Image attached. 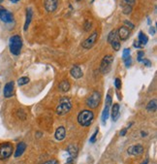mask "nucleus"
Segmentation results:
<instances>
[{
	"label": "nucleus",
	"instance_id": "obj_25",
	"mask_svg": "<svg viewBox=\"0 0 157 164\" xmlns=\"http://www.w3.org/2000/svg\"><path fill=\"white\" fill-rule=\"evenodd\" d=\"M29 81L30 80H29L28 77H22L18 80V86H24V84H28Z\"/></svg>",
	"mask_w": 157,
	"mask_h": 164
},
{
	"label": "nucleus",
	"instance_id": "obj_13",
	"mask_svg": "<svg viewBox=\"0 0 157 164\" xmlns=\"http://www.w3.org/2000/svg\"><path fill=\"white\" fill-rule=\"evenodd\" d=\"M58 1L59 0H45V3H44L45 9L49 13L55 11L58 6Z\"/></svg>",
	"mask_w": 157,
	"mask_h": 164
},
{
	"label": "nucleus",
	"instance_id": "obj_2",
	"mask_svg": "<svg viewBox=\"0 0 157 164\" xmlns=\"http://www.w3.org/2000/svg\"><path fill=\"white\" fill-rule=\"evenodd\" d=\"M9 48H10V51L14 55H18L21 54V51L22 48V40L21 36L18 35L12 36L9 40Z\"/></svg>",
	"mask_w": 157,
	"mask_h": 164
},
{
	"label": "nucleus",
	"instance_id": "obj_10",
	"mask_svg": "<svg viewBox=\"0 0 157 164\" xmlns=\"http://www.w3.org/2000/svg\"><path fill=\"white\" fill-rule=\"evenodd\" d=\"M0 19L4 23H12L14 21V17L10 11L0 6Z\"/></svg>",
	"mask_w": 157,
	"mask_h": 164
},
{
	"label": "nucleus",
	"instance_id": "obj_24",
	"mask_svg": "<svg viewBox=\"0 0 157 164\" xmlns=\"http://www.w3.org/2000/svg\"><path fill=\"white\" fill-rule=\"evenodd\" d=\"M156 108H157V100L156 99L149 101L147 106V111H149V112H154V111H156Z\"/></svg>",
	"mask_w": 157,
	"mask_h": 164
},
{
	"label": "nucleus",
	"instance_id": "obj_27",
	"mask_svg": "<svg viewBox=\"0 0 157 164\" xmlns=\"http://www.w3.org/2000/svg\"><path fill=\"white\" fill-rule=\"evenodd\" d=\"M115 88L117 89H120L121 88V80L119 78H116L115 80Z\"/></svg>",
	"mask_w": 157,
	"mask_h": 164
},
{
	"label": "nucleus",
	"instance_id": "obj_30",
	"mask_svg": "<svg viewBox=\"0 0 157 164\" xmlns=\"http://www.w3.org/2000/svg\"><path fill=\"white\" fill-rule=\"evenodd\" d=\"M43 164H59V163H58V161L55 160V159H50V160H48V161L44 162Z\"/></svg>",
	"mask_w": 157,
	"mask_h": 164
},
{
	"label": "nucleus",
	"instance_id": "obj_40",
	"mask_svg": "<svg viewBox=\"0 0 157 164\" xmlns=\"http://www.w3.org/2000/svg\"><path fill=\"white\" fill-rule=\"evenodd\" d=\"M142 164H148V160H147H147H145V161H143Z\"/></svg>",
	"mask_w": 157,
	"mask_h": 164
},
{
	"label": "nucleus",
	"instance_id": "obj_35",
	"mask_svg": "<svg viewBox=\"0 0 157 164\" xmlns=\"http://www.w3.org/2000/svg\"><path fill=\"white\" fill-rule=\"evenodd\" d=\"M134 47H135V48H142V46L139 44V42L135 41V42H134Z\"/></svg>",
	"mask_w": 157,
	"mask_h": 164
},
{
	"label": "nucleus",
	"instance_id": "obj_36",
	"mask_svg": "<svg viewBox=\"0 0 157 164\" xmlns=\"http://www.w3.org/2000/svg\"><path fill=\"white\" fill-rule=\"evenodd\" d=\"M126 131H127L126 128L122 129V131H120V136H124V135H125V134H126Z\"/></svg>",
	"mask_w": 157,
	"mask_h": 164
},
{
	"label": "nucleus",
	"instance_id": "obj_9",
	"mask_svg": "<svg viewBox=\"0 0 157 164\" xmlns=\"http://www.w3.org/2000/svg\"><path fill=\"white\" fill-rule=\"evenodd\" d=\"M67 153L69 154V157L67 158L66 163L67 164H71L74 162V159L77 157L78 153V149L76 145H69L67 148Z\"/></svg>",
	"mask_w": 157,
	"mask_h": 164
},
{
	"label": "nucleus",
	"instance_id": "obj_12",
	"mask_svg": "<svg viewBox=\"0 0 157 164\" xmlns=\"http://www.w3.org/2000/svg\"><path fill=\"white\" fill-rule=\"evenodd\" d=\"M122 7H123V13L125 15H128L132 11V7L133 5L135 4L136 0H120Z\"/></svg>",
	"mask_w": 157,
	"mask_h": 164
},
{
	"label": "nucleus",
	"instance_id": "obj_3",
	"mask_svg": "<svg viewBox=\"0 0 157 164\" xmlns=\"http://www.w3.org/2000/svg\"><path fill=\"white\" fill-rule=\"evenodd\" d=\"M72 108L71 100L67 97H62L56 107V114L59 116L66 115Z\"/></svg>",
	"mask_w": 157,
	"mask_h": 164
},
{
	"label": "nucleus",
	"instance_id": "obj_29",
	"mask_svg": "<svg viewBox=\"0 0 157 164\" xmlns=\"http://www.w3.org/2000/svg\"><path fill=\"white\" fill-rule=\"evenodd\" d=\"M90 27H91V22L90 21H86V23H84V28H86V30L88 31Z\"/></svg>",
	"mask_w": 157,
	"mask_h": 164
},
{
	"label": "nucleus",
	"instance_id": "obj_15",
	"mask_svg": "<svg viewBox=\"0 0 157 164\" xmlns=\"http://www.w3.org/2000/svg\"><path fill=\"white\" fill-rule=\"evenodd\" d=\"M14 88H15V84L14 82H9L5 84L4 87V96L6 98H9L11 96H13L14 94Z\"/></svg>",
	"mask_w": 157,
	"mask_h": 164
},
{
	"label": "nucleus",
	"instance_id": "obj_7",
	"mask_svg": "<svg viewBox=\"0 0 157 164\" xmlns=\"http://www.w3.org/2000/svg\"><path fill=\"white\" fill-rule=\"evenodd\" d=\"M108 42L115 51H119L120 49V40L117 35V30H112L110 32L108 35Z\"/></svg>",
	"mask_w": 157,
	"mask_h": 164
},
{
	"label": "nucleus",
	"instance_id": "obj_4",
	"mask_svg": "<svg viewBox=\"0 0 157 164\" xmlns=\"http://www.w3.org/2000/svg\"><path fill=\"white\" fill-rule=\"evenodd\" d=\"M114 61V56L111 55H107L106 56L103 57L101 65H100V71L102 74H108L112 68V64Z\"/></svg>",
	"mask_w": 157,
	"mask_h": 164
},
{
	"label": "nucleus",
	"instance_id": "obj_17",
	"mask_svg": "<svg viewBox=\"0 0 157 164\" xmlns=\"http://www.w3.org/2000/svg\"><path fill=\"white\" fill-rule=\"evenodd\" d=\"M70 74L72 75V77L75 78V79H80V78H82L83 75L81 67L78 66V65H75V66L72 67V69H71V71H70Z\"/></svg>",
	"mask_w": 157,
	"mask_h": 164
},
{
	"label": "nucleus",
	"instance_id": "obj_11",
	"mask_svg": "<svg viewBox=\"0 0 157 164\" xmlns=\"http://www.w3.org/2000/svg\"><path fill=\"white\" fill-rule=\"evenodd\" d=\"M111 106H112V97H111L110 94H108L107 97H106V104H105V108H104V111L102 113V121L104 123L107 121L108 117H109Z\"/></svg>",
	"mask_w": 157,
	"mask_h": 164
},
{
	"label": "nucleus",
	"instance_id": "obj_23",
	"mask_svg": "<svg viewBox=\"0 0 157 164\" xmlns=\"http://www.w3.org/2000/svg\"><path fill=\"white\" fill-rule=\"evenodd\" d=\"M59 89L62 91V92H67V91H69L70 89V83L66 80L62 81L60 84H59Z\"/></svg>",
	"mask_w": 157,
	"mask_h": 164
},
{
	"label": "nucleus",
	"instance_id": "obj_33",
	"mask_svg": "<svg viewBox=\"0 0 157 164\" xmlns=\"http://www.w3.org/2000/svg\"><path fill=\"white\" fill-rule=\"evenodd\" d=\"M142 61H143V63H145V64L147 65V66H148V67L150 66V65H151V63H150V61H149V60H147V59H145V58H143V60H142Z\"/></svg>",
	"mask_w": 157,
	"mask_h": 164
},
{
	"label": "nucleus",
	"instance_id": "obj_8",
	"mask_svg": "<svg viewBox=\"0 0 157 164\" xmlns=\"http://www.w3.org/2000/svg\"><path fill=\"white\" fill-rule=\"evenodd\" d=\"M97 38H98V33L95 31V32H93L92 34H91L88 38H87L86 40H84L83 42V47L84 48V49H87V50H88V49H91L93 47V46L95 45V43H96V41H97Z\"/></svg>",
	"mask_w": 157,
	"mask_h": 164
},
{
	"label": "nucleus",
	"instance_id": "obj_39",
	"mask_svg": "<svg viewBox=\"0 0 157 164\" xmlns=\"http://www.w3.org/2000/svg\"><path fill=\"white\" fill-rule=\"evenodd\" d=\"M10 1L13 2V3H17V2L18 1V0H10Z\"/></svg>",
	"mask_w": 157,
	"mask_h": 164
},
{
	"label": "nucleus",
	"instance_id": "obj_14",
	"mask_svg": "<svg viewBox=\"0 0 157 164\" xmlns=\"http://www.w3.org/2000/svg\"><path fill=\"white\" fill-rule=\"evenodd\" d=\"M127 153L130 155H141L143 153V147L142 145H134L128 148Z\"/></svg>",
	"mask_w": 157,
	"mask_h": 164
},
{
	"label": "nucleus",
	"instance_id": "obj_34",
	"mask_svg": "<svg viewBox=\"0 0 157 164\" xmlns=\"http://www.w3.org/2000/svg\"><path fill=\"white\" fill-rule=\"evenodd\" d=\"M124 23H125L127 26H130L131 28H134V24H133V23H131L130 22H128V21H125V22H124Z\"/></svg>",
	"mask_w": 157,
	"mask_h": 164
},
{
	"label": "nucleus",
	"instance_id": "obj_22",
	"mask_svg": "<svg viewBox=\"0 0 157 164\" xmlns=\"http://www.w3.org/2000/svg\"><path fill=\"white\" fill-rule=\"evenodd\" d=\"M138 38H139L138 42H139V44H141L142 47H143V46H146L147 44V42H148V37L142 31L139 32V37Z\"/></svg>",
	"mask_w": 157,
	"mask_h": 164
},
{
	"label": "nucleus",
	"instance_id": "obj_28",
	"mask_svg": "<svg viewBox=\"0 0 157 164\" xmlns=\"http://www.w3.org/2000/svg\"><path fill=\"white\" fill-rule=\"evenodd\" d=\"M97 135H98V129H96V131H95V132L93 133V135H92V136H91V138H90L89 142H90V143H95Z\"/></svg>",
	"mask_w": 157,
	"mask_h": 164
},
{
	"label": "nucleus",
	"instance_id": "obj_31",
	"mask_svg": "<svg viewBox=\"0 0 157 164\" xmlns=\"http://www.w3.org/2000/svg\"><path fill=\"white\" fill-rule=\"evenodd\" d=\"M143 55H145V52H143V51H139V54H138V60L140 62L143 59Z\"/></svg>",
	"mask_w": 157,
	"mask_h": 164
},
{
	"label": "nucleus",
	"instance_id": "obj_16",
	"mask_svg": "<svg viewBox=\"0 0 157 164\" xmlns=\"http://www.w3.org/2000/svg\"><path fill=\"white\" fill-rule=\"evenodd\" d=\"M117 35H119V40H126V39L129 37L130 35V30L128 27H126V26H122V27H120L119 30H117Z\"/></svg>",
	"mask_w": 157,
	"mask_h": 164
},
{
	"label": "nucleus",
	"instance_id": "obj_5",
	"mask_svg": "<svg viewBox=\"0 0 157 164\" xmlns=\"http://www.w3.org/2000/svg\"><path fill=\"white\" fill-rule=\"evenodd\" d=\"M100 101H101V93L98 92V91H93V92H91V94L87 97V105L89 108L94 109L99 105Z\"/></svg>",
	"mask_w": 157,
	"mask_h": 164
},
{
	"label": "nucleus",
	"instance_id": "obj_41",
	"mask_svg": "<svg viewBox=\"0 0 157 164\" xmlns=\"http://www.w3.org/2000/svg\"><path fill=\"white\" fill-rule=\"evenodd\" d=\"M76 1H80V0H76Z\"/></svg>",
	"mask_w": 157,
	"mask_h": 164
},
{
	"label": "nucleus",
	"instance_id": "obj_21",
	"mask_svg": "<svg viewBox=\"0 0 157 164\" xmlns=\"http://www.w3.org/2000/svg\"><path fill=\"white\" fill-rule=\"evenodd\" d=\"M32 10L31 8H27L26 9V18H25V23H24V31H26L28 29V26L31 23V19H32Z\"/></svg>",
	"mask_w": 157,
	"mask_h": 164
},
{
	"label": "nucleus",
	"instance_id": "obj_37",
	"mask_svg": "<svg viewBox=\"0 0 157 164\" xmlns=\"http://www.w3.org/2000/svg\"><path fill=\"white\" fill-rule=\"evenodd\" d=\"M151 28H152V29H150L149 32H150L151 34H154V33H155V29H154V27H151Z\"/></svg>",
	"mask_w": 157,
	"mask_h": 164
},
{
	"label": "nucleus",
	"instance_id": "obj_18",
	"mask_svg": "<svg viewBox=\"0 0 157 164\" xmlns=\"http://www.w3.org/2000/svg\"><path fill=\"white\" fill-rule=\"evenodd\" d=\"M54 136L57 141H62L65 138V136H66V130H65L63 126H59L56 129Z\"/></svg>",
	"mask_w": 157,
	"mask_h": 164
},
{
	"label": "nucleus",
	"instance_id": "obj_38",
	"mask_svg": "<svg viewBox=\"0 0 157 164\" xmlns=\"http://www.w3.org/2000/svg\"><path fill=\"white\" fill-rule=\"evenodd\" d=\"M141 135H142V137H145V136H147V133H146V132H143V131H142V132H141Z\"/></svg>",
	"mask_w": 157,
	"mask_h": 164
},
{
	"label": "nucleus",
	"instance_id": "obj_32",
	"mask_svg": "<svg viewBox=\"0 0 157 164\" xmlns=\"http://www.w3.org/2000/svg\"><path fill=\"white\" fill-rule=\"evenodd\" d=\"M124 62H125L126 67H129L130 65H131V56H129L128 58H126V59L124 60Z\"/></svg>",
	"mask_w": 157,
	"mask_h": 164
},
{
	"label": "nucleus",
	"instance_id": "obj_1",
	"mask_svg": "<svg viewBox=\"0 0 157 164\" xmlns=\"http://www.w3.org/2000/svg\"><path fill=\"white\" fill-rule=\"evenodd\" d=\"M94 120V114L89 110H83L78 116V122L80 125L87 127L92 123Z\"/></svg>",
	"mask_w": 157,
	"mask_h": 164
},
{
	"label": "nucleus",
	"instance_id": "obj_6",
	"mask_svg": "<svg viewBox=\"0 0 157 164\" xmlns=\"http://www.w3.org/2000/svg\"><path fill=\"white\" fill-rule=\"evenodd\" d=\"M13 154V145L11 143H3L0 145V159H7Z\"/></svg>",
	"mask_w": 157,
	"mask_h": 164
},
{
	"label": "nucleus",
	"instance_id": "obj_26",
	"mask_svg": "<svg viewBox=\"0 0 157 164\" xmlns=\"http://www.w3.org/2000/svg\"><path fill=\"white\" fill-rule=\"evenodd\" d=\"M129 56H130V50H129V49H124V51H123V54H122L123 60H125L126 58H128Z\"/></svg>",
	"mask_w": 157,
	"mask_h": 164
},
{
	"label": "nucleus",
	"instance_id": "obj_19",
	"mask_svg": "<svg viewBox=\"0 0 157 164\" xmlns=\"http://www.w3.org/2000/svg\"><path fill=\"white\" fill-rule=\"evenodd\" d=\"M112 119L114 121H116L117 119L119 117V104H114L112 105Z\"/></svg>",
	"mask_w": 157,
	"mask_h": 164
},
{
	"label": "nucleus",
	"instance_id": "obj_20",
	"mask_svg": "<svg viewBox=\"0 0 157 164\" xmlns=\"http://www.w3.org/2000/svg\"><path fill=\"white\" fill-rule=\"evenodd\" d=\"M26 149V144L22 142V143H18V146H17V150H16V153H15V157H18L22 155V154L24 153V150Z\"/></svg>",
	"mask_w": 157,
	"mask_h": 164
}]
</instances>
